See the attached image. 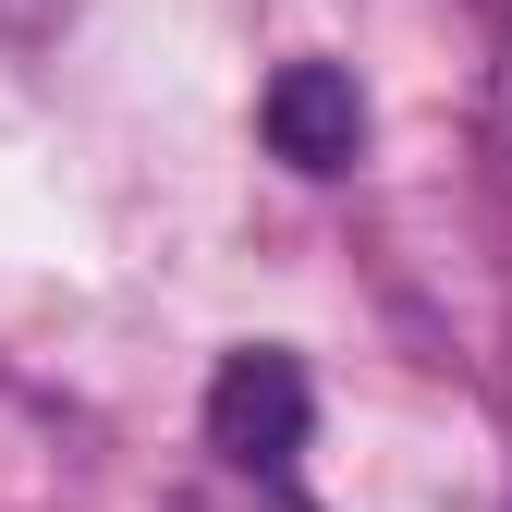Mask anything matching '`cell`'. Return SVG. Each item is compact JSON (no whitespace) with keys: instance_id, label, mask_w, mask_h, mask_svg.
Instances as JSON below:
<instances>
[{"instance_id":"6da1fadb","label":"cell","mask_w":512,"mask_h":512,"mask_svg":"<svg viewBox=\"0 0 512 512\" xmlns=\"http://www.w3.org/2000/svg\"><path fill=\"white\" fill-rule=\"evenodd\" d=\"M208 452L244 464V476H269L305 452V366L293 354H232L208 378Z\"/></svg>"},{"instance_id":"7a4b0ae2","label":"cell","mask_w":512,"mask_h":512,"mask_svg":"<svg viewBox=\"0 0 512 512\" xmlns=\"http://www.w3.org/2000/svg\"><path fill=\"white\" fill-rule=\"evenodd\" d=\"M269 147H281L293 171H354L366 98H354L342 61H281V74H269Z\"/></svg>"},{"instance_id":"3957f363","label":"cell","mask_w":512,"mask_h":512,"mask_svg":"<svg viewBox=\"0 0 512 512\" xmlns=\"http://www.w3.org/2000/svg\"><path fill=\"white\" fill-rule=\"evenodd\" d=\"M0 25H49V0H0Z\"/></svg>"}]
</instances>
